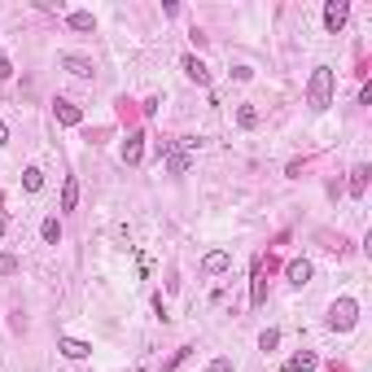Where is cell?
Wrapping results in <instances>:
<instances>
[{"mask_svg": "<svg viewBox=\"0 0 372 372\" xmlns=\"http://www.w3.org/2000/svg\"><path fill=\"white\" fill-rule=\"evenodd\" d=\"M166 171H171V175H184L188 171V153L179 149V145H166Z\"/></svg>", "mask_w": 372, "mask_h": 372, "instance_id": "obj_14", "label": "cell"}, {"mask_svg": "<svg viewBox=\"0 0 372 372\" xmlns=\"http://www.w3.org/2000/svg\"><path fill=\"white\" fill-rule=\"evenodd\" d=\"M57 351H62L66 359H88V355H92V346H88V342H79V338H57Z\"/></svg>", "mask_w": 372, "mask_h": 372, "instance_id": "obj_12", "label": "cell"}, {"mask_svg": "<svg viewBox=\"0 0 372 372\" xmlns=\"http://www.w3.org/2000/svg\"><path fill=\"white\" fill-rule=\"evenodd\" d=\"M368 166H355V171H351V179H346V193H351V197H364L368 193Z\"/></svg>", "mask_w": 372, "mask_h": 372, "instance_id": "obj_13", "label": "cell"}, {"mask_svg": "<svg viewBox=\"0 0 372 372\" xmlns=\"http://www.w3.org/2000/svg\"><path fill=\"white\" fill-rule=\"evenodd\" d=\"M355 320H359V303H355V298H338V303L329 307V320H324V324H329L333 333H351Z\"/></svg>", "mask_w": 372, "mask_h": 372, "instance_id": "obj_2", "label": "cell"}, {"mask_svg": "<svg viewBox=\"0 0 372 372\" xmlns=\"http://www.w3.org/2000/svg\"><path fill=\"white\" fill-rule=\"evenodd\" d=\"M281 346V329H263V338H259V351H276Z\"/></svg>", "mask_w": 372, "mask_h": 372, "instance_id": "obj_19", "label": "cell"}, {"mask_svg": "<svg viewBox=\"0 0 372 372\" xmlns=\"http://www.w3.org/2000/svg\"><path fill=\"white\" fill-rule=\"evenodd\" d=\"M53 114H57V123H62V127H79V123H83L79 105H75V101H66V97H57V101H53Z\"/></svg>", "mask_w": 372, "mask_h": 372, "instance_id": "obj_7", "label": "cell"}, {"mask_svg": "<svg viewBox=\"0 0 372 372\" xmlns=\"http://www.w3.org/2000/svg\"><path fill=\"white\" fill-rule=\"evenodd\" d=\"M285 276H289V285H298V289H303L311 276H316V267H311V259H294L289 267H285Z\"/></svg>", "mask_w": 372, "mask_h": 372, "instance_id": "obj_10", "label": "cell"}, {"mask_svg": "<svg viewBox=\"0 0 372 372\" xmlns=\"http://www.w3.org/2000/svg\"><path fill=\"white\" fill-rule=\"evenodd\" d=\"M333 83H338V79H333V66H316V70H311V83H307V105H311L316 114L333 105Z\"/></svg>", "mask_w": 372, "mask_h": 372, "instance_id": "obj_1", "label": "cell"}, {"mask_svg": "<svg viewBox=\"0 0 372 372\" xmlns=\"http://www.w3.org/2000/svg\"><path fill=\"white\" fill-rule=\"evenodd\" d=\"M179 70H184V75L193 79L197 88H210V70H206V62H201V57H193V53H188L184 62H179Z\"/></svg>", "mask_w": 372, "mask_h": 372, "instance_id": "obj_6", "label": "cell"}, {"mask_svg": "<svg viewBox=\"0 0 372 372\" xmlns=\"http://www.w3.org/2000/svg\"><path fill=\"white\" fill-rule=\"evenodd\" d=\"M206 372H237V368H232V359L219 355V359H210V364H206Z\"/></svg>", "mask_w": 372, "mask_h": 372, "instance_id": "obj_22", "label": "cell"}, {"mask_svg": "<svg viewBox=\"0 0 372 372\" xmlns=\"http://www.w3.org/2000/svg\"><path fill=\"white\" fill-rule=\"evenodd\" d=\"M237 123H241V127L250 131V127H254V123H259V114H254V110H250V105H241V110H237Z\"/></svg>", "mask_w": 372, "mask_h": 372, "instance_id": "obj_21", "label": "cell"}, {"mask_svg": "<svg viewBox=\"0 0 372 372\" xmlns=\"http://www.w3.org/2000/svg\"><path fill=\"white\" fill-rule=\"evenodd\" d=\"M75 206H79V179L66 175V184H62V210H75Z\"/></svg>", "mask_w": 372, "mask_h": 372, "instance_id": "obj_16", "label": "cell"}, {"mask_svg": "<svg viewBox=\"0 0 372 372\" xmlns=\"http://www.w3.org/2000/svg\"><path fill=\"white\" fill-rule=\"evenodd\" d=\"M0 145H9V127L5 123H0Z\"/></svg>", "mask_w": 372, "mask_h": 372, "instance_id": "obj_25", "label": "cell"}, {"mask_svg": "<svg viewBox=\"0 0 372 372\" xmlns=\"http://www.w3.org/2000/svg\"><path fill=\"white\" fill-rule=\"evenodd\" d=\"M228 267H232V254H228V250H210V254L201 259V272H206V276H219Z\"/></svg>", "mask_w": 372, "mask_h": 372, "instance_id": "obj_9", "label": "cell"}, {"mask_svg": "<svg viewBox=\"0 0 372 372\" xmlns=\"http://www.w3.org/2000/svg\"><path fill=\"white\" fill-rule=\"evenodd\" d=\"M250 303H254V307L267 303V267H263V259H254V276H250Z\"/></svg>", "mask_w": 372, "mask_h": 372, "instance_id": "obj_5", "label": "cell"}, {"mask_svg": "<svg viewBox=\"0 0 372 372\" xmlns=\"http://www.w3.org/2000/svg\"><path fill=\"white\" fill-rule=\"evenodd\" d=\"M346 22H351V5H346V0H329V5H324V27L338 35Z\"/></svg>", "mask_w": 372, "mask_h": 372, "instance_id": "obj_4", "label": "cell"}, {"mask_svg": "<svg viewBox=\"0 0 372 372\" xmlns=\"http://www.w3.org/2000/svg\"><path fill=\"white\" fill-rule=\"evenodd\" d=\"M140 158H145V131H127V140H123V162L136 166Z\"/></svg>", "mask_w": 372, "mask_h": 372, "instance_id": "obj_8", "label": "cell"}, {"mask_svg": "<svg viewBox=\"0 0 372 372\" xmlns=\"http://www.w3.org/2000/svg\"><path fill=\"white\" fill-rule=\"evenodd\" d=\"M22 188H27V193H40V188H44V171H40V166H27V171H22Z\"/></svg>", "mask_w": 372, "mask_h": 372, "instance_id": "obj_18", "label": "cell"}, {"mask_svg": "<svg viewBox=\"0 0 372 372\" xmlns=\"http://www.w3.org/2000/svg\"><path fill=\"white\" fill-rule=\"evenodd\" d=\"M5 228H9V215H0V232H5Z\"/></svg>", "mask_w": 372, "mask_h": 372, "instance_id": "obj_26", "label": "cell"}, {"mask_svg": "<svg viewBox=\"0 0 372 372\" xmlns=\"http://www.w3.org/2000/svg\"><path fill=\"white\" fill-rule=\"evenodd\" d=\"M40 237H44L49 245H57V241H62V219H57V215H49V219L40 223Z\"/></svg>", "mask_w": 372, "mask_h": 372, "instance_id": "obj_17", "label": "cell"}, {"mask_svg": "<svg viewBox=\"0 0 372 372\" xmlns=\"http://www.w3.org/2000/svg\"><path fill=\"white\" fill-rule=\"evenodd\" d=\"M316 368H320V355H316V351H298L281 372H316Z\"/></svg>", "mask_w": 372, "mask_h": 372, "instance_id": "obj_11", "label": "cell"}, {"mask_svg": "<svg viewBox=\"0 0 372 372\" xmlns=\"http://www.w3.org/2000/svg\"><path fill=\"white\" fill-rule=\"evenodd\" d=\"M0 79H14V62H9L5 53H0Z\"/></svg>", "mask_w": 372, "mask_h": 372, "instance_id": "obj_24", "label": "cell"}, {"mask_svg": "<svg viewBox=\"0 0 372 372\" xmlns=\"http://www.w3.org/2000/svg\"><path fill=\"white\" fill-rule=\"evenodd\" d=\"M188 355H193V346H179V351H175L171 359H166V364H162V372H175V368H179V364H184V359H188Z\"/></svg>", "mask_w": 372, "mask_h": 372, "instance_id": "obj_20", "label": "cell"}, {"mask_svg": "<svg viewBox=\"0 0 372 372\" xmlns=\"http://www.w3.org/2000/svg\"><path fill=\"white\" fill-rule=\"evenodd\" d=\"M18 272V259L14 254H0V276H14Z\"/></svg>", "mask_w": 372, "mask_h": 372, "instance_id": "obj_23", "label": "cell"}, {"mask_svg": "<svg viewBox=\"0 0 372 372\" xmlns=\"http://www.w3.org/2000/svg\"><path fill=\"white\" fill-rule=\"evenodd\" d=\"M57 66L70 70L75 79H92V75H97V62H92V57H79V53H62V57H57Z\"/></svg>", "mask_w": 372, "mask_h": 372, "instance_id": "obj_3", "label": "cell"}, {"mask_svg": "<svg viewBox=\"0 0 372 372\" xmlns=\"http://www.w3.org/2000/svg\"><path fill=\"white\" fill-rule=\"evenodd\" d=\"M66 22H70V31H97V18H92L88 9H70Z\"/></svg>", "mask_w": 372, "mask_h": 372, "instance_id": "obj_15", "label": "cell"}]
</instances>
